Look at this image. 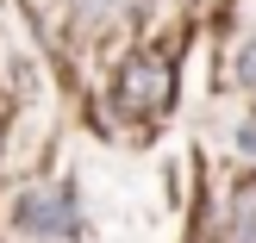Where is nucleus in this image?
Listing matches in <instances>:
<instances>
[{
    "mask_svg": "<svg viewBox=\"0 0 256 243\" xmlns=\"http://www.w3.org/2000/svg\"><path fill=\"white\" fill-rule=\"evenodd\" d=\"M12 231L19 237H75V200L62 194V187H25L19 200H12Z\"/></svg>",
    "mask_w": 256,
    "mask_h": 243,
    "instance_id": "obj_1",
    "label": "nucleus"
},
{
    "mask_svg": "<svg viewBox=\"0 0 256 243\" xmlns=\"http://www.w3.org/2000/svg\"><path fill=\"white\" fill-rule=\"evenodd\" d=\"M119 100L138 106V112H162V106L175 100V69H169L162 56H132L125 75H119Z\"/></svg>",
    "mask_w": 256,
    "mask_h": 243,
    "instance_id": "obj_2",
    "label": "nucleus"
},
{
    "mask_svg": "<svg viewBox=\"0 0 256 243\" xmlns=\"http://www.w3.org/2000/svg\"><path fill=\"white\" fill-rule=\"evenodd\" d=\"M238 81H244V87H256V37L238 50Z\"/></svg>",
    "mask_w": 256,
    "mask_h": 243,
    "instance_id": "obj_3",
    "label": "nucleus"
}]
</instances>
